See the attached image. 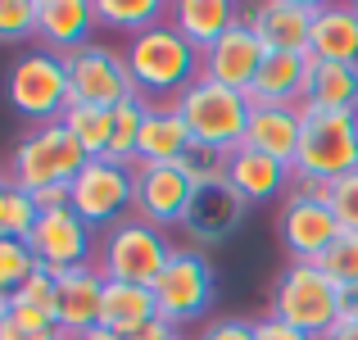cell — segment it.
Listing matches in <instances>:
<instances>
[{
    "label": "cell",
    "instance_id": "obj_1",
    "mask_svg": "<svg viewBox=\"0 0 358 340\" xmlns=\"http://www.w3.org/2000/svg\"><path fill=\"white\" fill-rule=\"evenodd\" d=\"M122 59H127L136 96L145 105H173L191 82H200V50L173 23H159L141 36H127Z\"/></svg>",
    "mask_w": 358,
    "mask_h": 340
},
{
    "label": "cell",
    "instance_id": "obj_2",
    "mask_svg": "<svg viewBox=\"0 0 358 340\" xmlns=\"http://www.w3.org/2000/svg\"><path fill=\"white\" fill-rule=\"evenodd\" d=\"M341 309H345V290L327 277L317 263H286L272 281V318L299 327L304 336L322 340L341 323Z\"/></svg>",
    "mask_w": 358,
    "mask_h": 340
},
{
    "label": "cell",
    "instance_id": "obj_3",
    "mask_svg": "<svg viewBox=\"0 0 358 340\" xmlns=\"http://www.w3.org/2000/svg\"><path fill=\"white\" fill-rule=\"evenodd\" d=\"M87 168V150L78 146L64 122H41L27 127L23 141L9 155V182L23 191H50V186H73V177Z\"/></svg>",
    "mask_w": 358,
    "mask_h": 340
},
{
    "label": "cell",
    "instance_id": "obj_4",
    "mask_svg": "<svg viewBox=\"0 0 358 340\" xmlns=\"http://www.w3.org/2000/svg\"><path fill=\"white\" fill-rule=\"evenodd\" d=\"M177 245L168 241L164 227H150L141 218H122L100 236L96 268L105 272V281H131V286H155L164 277V268L173 263Z\"/></svg>",
    "mask_w": 358,
    "mask_h": 340
},
{
    "label": "cell",
    "instance_id": "obj_5",
    "mask_svg": "<svg viewBox=\"0 0 358 340\" xmlns=\"http://www.w3.org/2000/svg\"><path fill=\"white\" fill-rule=\"evenodd\" d=\"M5 100L23 113L32 127H41V122H59L64 109L73 105L69 64H64V55L41 50V45H36V50H23L14 64H9Z\"/></svg>",
    "mask_w": 358,
    "mask_h": 340
},
{
    "label": "cell",
    "instance_id": "obj_6",
    "mask_svg": "<svg viewBox=\"0 0 358 340\" xmlns=\"http://www.w3.org/2000/svg\"><path fill=\"white\" fill-rule=\"evenodd\" d=\"M304 113V136L295 155V177H317V182H341L345 173L358 168V113H331V109H308Z\"/></svg>",
    "mask_w": 358,
    "mask_h": 340
},
{
    "label": "cell",
    "instance_id": "obj_7",
    "mask_svg": "<svg viewBox=\"0 0 358 340\" xmlns=\"http://www.w3.org/2000/svg\"><path fill=\"white\" fill-rule=\"evenodd\" d=\"M173 109L186 118L191 127V141H204V146L218 150H241L245 146V127H250V96L231 87H218V82H191L182 96L173 100Z\"/></svg>",
    "mask_w": 358,
    "mask_h": 340
},
{
    "label": "cell",
    "instance_id": "obj_8",
    "mask_svg": "<svg viewBox=\"0 0 358 340\" xmlns=\"http://www.w3.org/2000/svg\"><path fill=\"white\" fill-rule=\"evenodd\" d=\"M69 204L91 232H109L136 204V168L114 159H87V168L69 186Z\"/></svg>",
    "mask_w": 358,
    "mask_h": 340
},
{
    "label": "cell",
    "instance_id": "obj_9",
    "mask_svg": "<svg viewBox=\"0 0 358 340\" xmlns=\"http://www.w3.org/2000/svg\"><path fill=\"white\" fill-rule=\"evenodd\" d=\"M155 309L164 323L173 327H195L209 318L213 295H218V281H213V268L200 250H177L173 263L164 268V277L155 281Z\"/></svg>",
    "mask_w": 358,
    "mask_h": 340
},
{
    "label": "cell",
    "instance_id": "obj_10",
    "mask_svg": "<svg viewBox=\"0 0 358 340\" xmlns=\"http://www.w3.org/2000/svg\"><path fill=\"white\" fill-rule=\"evenodd\" d=\"M69 91L73 105H100V109H118L127 100H136V82H131V69L122 59V50L105 41L82 45L78 55H69Z\"/></svg>",
    "mask_w": 358,
    "mask_h": 340
},
{
    "label": "cell",
    "instance_id": "obj_11",
    "mask_svg": "<svg viewBox=\"0 0 358 340\" xmlns=\"http://www.w3.org/2000/svg\"><path fill=\"white\" fill-rule=\"evenodd\" d=\"M27 245H32L36 263L50 268V272L87 268V263H96V250H100L96 232L73 213V204H64V209H45L41 218H36L32 236H27Z\"/></svg>",
    "mask_w": 358,
    "mask_h": 340
},
{
    "label": "cell",
    "instance_id": "obj_12",
    "mask_svg": "<svg viewBox=\"0 0 358 340\" xmlns=\"http://www.w3.org/2000/svg\"><path fill=\"white\" fill-rule=\"evenodd\" d=\"M345 227L331 213V204L304 200V195H286L277 209V236L286 245L290 263H317L327 254V245L341 236Z\"/></svg>",
    "mask_w": 358,
    "mask_h": 340
},
{
    "label": "cell",
    "instance_id": "obj_13",
    "mask_svg": "<svg viewBox=\"0 0 358 340\" xmlns=\"http://www.w3.org/2000/svg\"><path fill=\"white\" fill-rule=\"evenodd\" d=\"M191 200H195V182L182 173V164H141L136 168L131 218H141L150 227H182Z\"/></svg>",
    "mask_w": 358,
    "mask_h": 340
},
{
    "label": "cell",
    "instance_id": "obj_14",
    "mask_svg": "<svg viewBox=\"0 0 358 340\" xmlns=\"http://www.w3.org/2000/svg\"><path fill=\"white\" fill-rule=\"evenodd\" d=\"M263 55H268V45L259 41V32H254L241 14V23L200 55V78L218 82V87H231V91H250V82L259 78Z\"/></svg>",
    "mask_w": 358,
    "mask_h": 340
},
{
    "label": "cell",
    "instance_id": "obj_15",
    "mask_svg": "<svg viewBox=\"0 0 358 340\" xmlns=\"http://www.w3.org/2000/svg\"><path fill=\"white\" fill-rule=\"evenodd\" d=\"M245 213H250V204L231 191V182L195 186V200H191V209H186L182 227L195 245H222L245 227Z\"/></svg>",
    "mask_w": 358,
    "mask_h": 340
},
{
    "label": "cell",
    "instance_id": "obj_16",
    "mask_svg": "<svg viewBox=\"0 0 358 340\" xmlns=\"http://www.w3.org/2000/svg\"><path fill=\"white\" fill-rule=\"evenodd\" d=\"M313 18H317L313 0H263V5L245 9V23L259 32L268 50H299V55H308Z\"/></svg>",
    "mask_w": 358,
    "mask_h": 340
},
{
    "label": "cell",
    "instance_id": "obj_17",
    "mask_svg": "<svg viewBox=\"0 0 358 340\" xmlns=\"http://www.w3.org/2000/svg\"><path fill=\"white\" fill-rule=\"evenodd\" d=\"M96 36V0H36V41L41 50L78 55Z\"/></svg>",
    "mask_w": 358,
    "mask_h": 340
},
{
    "label": "cell",
    "instance_id": "obj_18",
    "mask_svg": "<svg viewBox=\"0 0 358 340\" xmlns=\"http://www.w3.org/2000/svg\"><path fill=\"white\" fill-rule=\"evenodd\" d=\"M227 182H231V191L254 209V204H272V200H281V195H290L295 168L281 164V159H272V155H263V150L241 146V150H231Z\"/></svg>",
    "mask_w": 358,
    "mask_h": 340
},
{
    "label": "cell",
    "instance_id": "obj_19",
    "mask_svg": "<svg viewBox=\"0 0 358 340\" xmlns=\"http://www.w3.org/2000/svg\"><path fill=\"white\" fill-rule=\"evenodd\" d=\"M308 73H313V59L299 50H268L259 64V78L250 82V105H304L308 96Z\"/></svg>",
    "mask_w": 358,
    "mask_h": 340
},
{
    "label": "cell",
    "instance_id": "obj_20",
    "mask_svg": "<svg viewBox=\"0 0 358 340\" xmlns=\"http://www.w3.org/2000/svg\"><path fill=\"white\" fill-rule=\"evenodd\" d=\"M100 299H105V272L96 263L59 272V309H55L59 332L73 340L91 332V327H100Z\"/></svg>",
    "mask_w": 358,
    "mask_h": 340
},
{
    "label": "cell",
    "instance_id": "obj_21",
    "mask_svg": "<svg viewBox=\"0 0 358 340\" xmlns=\"http://www.w3.org/2000/svg\"><path fill=\"white\" fill-rule=\"evenodd\" d=\"M299 136H304V113L295 105H254L250 127H245V146L263 150V155L281 159L290 168H295L299 155Z\"/></svg>",
    "mask_w": 358,
    "mask_h": 340
},
{
    "label": "cell",
    "instance_id": "obj_22",
    "mask_svg": "<svg viewBox=\"0 0 358 340\" xmlns=\"http://www.w3.org/2000/svg\"><path fill=\"white\" fill-rule=\"evenodd\" d=\"M241 14L245 9H236V0H173L168 23L204 55L213 41H222V36L241 23Z\"/></svg>",
    "mask_w": 358,
    "mask_h": 340
},
{
    "label": "cell",
    "instance_id": "obj_23",
    "mask_svg": "<svg viewBox=\"0 0 358 340\" xmlns=\"http://www.w3.org/2000/svg\"><path fill=\"white\" fill-rule=\"evenodd\" d=\"M191 146V127L173 105H145L141 113V141H136V168L141 164H177Z\"/></svg>",
    "mask_w": 358,
    "mask_h": 340
},
{
    "label": "cell",
    "instance_id": "obj_24",
    "mask_svg": "<svg viewBox=\"0 0 358 340\" xmlns=\"http://www.w3.org/2000/svg\"><path fill=\"white\" fill-rule=\"evenodd\" d=\"M308 59L317 64H358V14L354 5H317Z\"/></svg>",
    "mask_w": 358,
    "mask_h": 340
},
{
    "label": "cell",
    "instance_id": "obj_25",
    "mask_svg": "<svg viewBox=\"0 0 358 340\" xmlns=\"http://www.w3.org/2000/svg\"><path fill=\"white\" fill-rule=\"evenodd\" d=\"M155 290L150 286H131V281H105V299H100V327L118 336H131L136 327L155 323Z\"/></svg>",
    "mask_w": 358,
    "mask_h": 340
},
{
    "label": "cell",
    "instance_id": "obj_26",
    "mask_svg": "<svg viewBox=\"0 0 358 340\" xmlns=\"http://www.w3.org/2000/svg\"><path fill=\"white\" fill-rule=\"evenodd\" d=\"M308 109H331V113H358V64H317L308 73Z\"/></svg>",
    "mask_w": 358,
    "mask_h": 340
},
{
    "label": "cell",
    "instance_id": "obj_27",
    "mask_svg": "<svg viewBox=\"0 0 358 340\" xmlns=\"http://www.w3.org/2000/svg\"><path fill=\"white\" fill-rule=\"evenodd\" d=\"M168 9L173 5L164 0H96V27H109L118 36H141L168 23Z\"/></svg>",
    "mask_w": 358,
    "mask_h": 340
},
{
    "label": "cell",
    "instance_id": "obj_28",
    "mask_svg": "<svg viewBox=\"0 0 358 340\" xmlns=\"http://www.w3.org/2000/svg\"><path fill=\"white\" fill-rule=\"evenodd\" d=\"M59 122L73 132V136H78V146L87 150V159H105V155H109L114 109H100V105H69Z\"/></svg>",
    "mask_w": 358,
    "mask_h": 340
},
{
    "label": "cell",
    "instance_id": "obj_29",
    "mask_svg": "<svg viewBox=\"0 0 358 340\" xmlns=\"http://www.w3.org/2000/svg\"><path fill=\"white\" fill-rule=\"evenodd\" d=\"M36 218H41L36 195L23 191V186H14L9 177H0V236H9V241H27L32 227H36Z\"/></svg>",
    "mask_w": 358,
    "mask_h": 340
},
{
    "label": "cell",
    "instance_id": "obj_30",
    "mask_svg": "<svg viewBox=\"0 0 358 340\" xmlns=\"http://www.w3.org/2000/svg\"><path fill=\"white\" fill-rule=\"evenodd\" d=\"M177 164H182V173L191 177L195 186H222V182H227V168H231V150L191 141V146H186V155L177 159Z\"/></svg>",
    "mask_w": 358,
    "mask_h": 340
},
{
    "label": "cell",
    "instance_id": "obj_31",
    "mask_svg": "<svg viewBox=\"0 0 358 340\" xmlns=\"http://www.w3.org/2000/svg\"><path fill=\"white\" fill-rule=\"evenodd\" d=\"M141 113H145V100H141V96L114 109V132H109V155H105V159H114V164H131V168H136Z\"/></svg>",
    "mask_w": 358,
    "mask_h": 340
},
{
    "label": "cell",
    "instance_id": "obj_32",
    "mask_svg": "<svg viewBox=\"0 0 358 340\" xmlns=\"http://www.w3.org/2000/svg\"><path fill=\"white\" fill-rule=\"evenodd\" d=\"M0 340H69V336L59 332L55 318H45V313H36V309L9 299V313L0 318Z\"/></svg>",
    "mask_w": 358,
    "mask_h": 340
},
{
    "label": "cell",
    "instance_id": "obj_33",
    "mask_svg": "<svg viewBox=\"0 0 358 340\" xmlns=\"http://www.w3.org/2000/svg\"><path fill=\"white\" fill-rule=\"evenodd\" d=\"M317 268H322L341 290H354L358 286V232H341V236H336V241L327 245V254L317 259Z\"/></svg>",
    "mask_w": 358,
    "mask_h": 340
},
{
    "label": "cell",
    "instance_id": "obj_34",
    "mask_svg": "<svg viewBox=\"0 0 358 340\" xmlns=\"http://www.w3.org/2000/svg\"><path fill=\"white\" fill-rule=\"evenodd\" d=\"M32 272H36V254H32V245L0 236V295L9 299L27 277H32Z\"/></svg>",
    "mask_w": 358,
    "mask_h": 340
},
{
    "label": "cell",
    "instance_id": "obj_35",
    "mask_svg": "<svg viewBox=\"0 0 358 340\" xmlns=\"http://www.w3.org/2000/svg\"><path fill=\"white\" fill-rule=\"evenodd\" d=\"M9 299H14V304L36 309V313H45V318H55V309H59V272H50V268H41V263H36V272Z\"/></svg>",
    "mask_w": 358,
    "mask_h": 340
},
{
    "label": "cell",
    "instance_id": "obj_36",
    "mask_svg": "<svg viewBox=\"0 0 358 340\" xmlns=\"http://www.w3.org/2000/svg\"><path fill=\"white\" fill-rule=\"evenodd\" d=\"M36 36V0H0V45Z\"/></svg>",
    "mask_w": 358,
    "mask_h": 340
},
{
    "label": "cell",
    "instance_id": "obj_37",
    "mask_svg": "<svg viewBox=\"0 0 358 340\" xmlns=\"http://www.w3.org/2000/svg\"><path fill=\"white\" fill-rule=\"evenodd\" d=\"M331 213L341 218L345 232H358V168L331 182Z\"/></svg>",
    "mask_w": 358,
    "mask_h": 340
},
{
    "label": "cell",
    "instance_id": "obj_38",
    "mask_svg": "<svg viewBox=\"0 0 358 340\" xmlns=\"http://www.w3.org/2000/svg\"><path fill=\"white\" fill-rule=\"evenodd\" d=\"M195 340H254V323H245V318H213V323L200 327Z\"/></svg>",
    "mask_w": 358,
    "mask_h": 340
},
{
    "label": "cell",
    "instance_id": "obj_39",
    "mask_svg": "<svg viewBox=\"0 0 358 340\" xmlns=\"http://www.w3.org/2000/svg\"><path fill=\"white\" fill-rule=\"evenodd\" d=\"M254 340H313V336H304L299 327H290V323H281V318H259L254 323Z\"/></svg>",
    "mask_w": 358,
    "mask_h": 340
},
{
    "label": "cell",
    "instance_id": "obj_40",
    "mask_svg": "<svg viewBox=\"0 0 358 340\" xmlns=\"http://www.w3.org/2000/svg\"><path fill=\"white\" fill-rule=\"evenodd\" d=\"M122 340H182V327H173V323H164V318H155V323L136 327V332L122 336Z\"/></svg>",
    "mask_w": 358,
    "mask_h": 340
},
{
    "label": "cell",
    "instance_id": "obj_41",
    "mask_svg": "<svg viewBox=\"0 0 358 340\" xmlns=\"http://www.w3.org/2000/svg\"><path fill=\"white\" fill-rule=\"evenodd\" d=\"M290 195H304V200H322V204H331V182H317V177H295Z\"/></svg>",
    "mask_w": 358,
    "mask_h": 340
},
{
    "label": "cell",
    "instance_id": "obj_42",
    "mask_svg": "<svg viewBox=\"0 0 358 340\" xmlns=\"http://www.w3.org/2000/svg\"><path fill=\"white\" fill-rule=\"evenodd\" d=\"M69 204V186H50V191H36V209H64Z\"/></svg>",
    "mask_w": 358,
    "mask_h": 340
},
{
    "label": "cell",
    "instance_id": "obj_43",
    "mask_svg": "<svg viewBox=\"0 0 358 340\" xmlns=\"http://www.w3.org/2000/svg\"><path fill=\"white\" fill-rule=\"evenodd\" d=\"M322 340H358V323H345V318H341V323H336Z\"/></svg>",
    "mask_w": 358,
    "mask_h": 340
},
{
    "label": "cell",
    "instance_id": "obj_44",
    "mask_svg": "<svg viewBox=\"0 0 358 340\" xmlns=\"http://www.w3.org/2000/svg\"><path fill=\"white\" fill-rule=\"evenodd\" d=\"M341 318H345V323H358V286H354V290H345V309H341Z\"/></svg>",
    "mask_w": 358,
    "mask_h": 340
},
{
    "label": "cell",
    "instance_id": "obj_45",
    "mask_svg": "<svg viewBox=\"0 0 358 340\" xmlns=\"http://www.w3.org/2000/svg\"><path fill=\"white\" fill-rule=\"evenodd\" d=\"M73 340H122V336L109 332V327H91V332H82V336H73Z\"/></svg>",
    "mask_w": 358,
    "mask_h": 340
},
{
    "label": "cell",
    "instance_id": "obj_46",
    "mask_svg": "<svg viewBox=\"0 0 358 340\" xmlns=\"http://www.w3.org/2000/svg\"><path fill=\"white\" fill-rule=\"evenodd\" d=\"M5 313H9V299H5V295H0V318H5Z\"/></svg>",
    "mask_w": 358,
    "mask_h": 340
},
{
    "label": "cell",
    "instance_id": "obj_47",
    "mask_svg": "<svg viewBox=\"0 0 358 340\" xmlns=\"http://www.w3.org/2000/svg\"><path fill=\"white\" fill-rule=\"evenodd\" d=\"M350 5H354V14H358V0H350Z\"/></svg>",
    "mask_w": 358,
    "mask_h": 340
}]
</instances>
